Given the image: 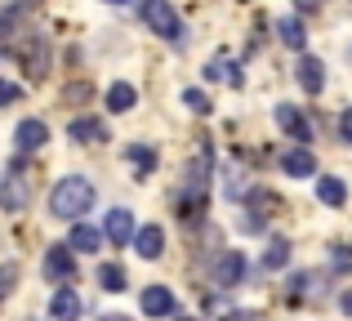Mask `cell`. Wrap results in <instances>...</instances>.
Instances as JSON below:
<instances>
[{
  "mask_svg": "<svg viewBox=\"0 0 352 321\" xmlns=\"http://www.w3.org/2000/svg\"><path fill=\"white\" fill-rule=\"evenodd\" d=\"M89 206H94V183L85 179V174H67V179H58L54 183V192H50V214L54 219H80V214H89Z\"/></svg>",
  "mask_w": 352,
  "mask_h": 321,
  "instance_id": "6da1fadb",
  "label": "cell"
},
{
  "mask_svg": "<svg viewBox=\"0 0 352 321\" xmlns=\"http://www.w3.org/2000/svg\"><path fill=\"white\" fill-rule=\"evenodd\" d=\"M143 23L152 27L161 41H183V18L170 0H143Z\"/></svg>",
  "mask_w": 352,
  "mask_h": 321,
  "instance_id": "7a4b0ae2",
  "label": "cell"
},
{
  "mask_svg": "<svg viewBox=\"0 0 352 321\" xmlns=\"http://www.w3.org/2000/svg\"><path fill=\"white\" fill-rule=\"evenodd\" d=\"M241 277H245V254H241V250H223L219 263H214V286L232 290V286H241Z\"/></svg>",
  "mask_w": 352,
  "mask_h": 321,
  "instance_id": "3957f363",
  "label": "cell"
},
{
  "mask_svg": "<svg viewBox=\"0 0 352 321\" xmlns=\"http://www.w3.org/2000/svg\"><path fill=\"white\" fill-rule=\"evenodd\" d=\"M27 201H32V188H27V179L18 170L9 174V179H0V206H5L9 214H23Z\"/></svg>",
  "mask_w": 352,
  "mask_h": 321,
  "instance_id": "277c9868",
  "label": "cell"
},
{
  "mask_svg": "<svg viewBox=\"0 0 352 321\" xmlns=\"http://www.w3.org/2000/svg\"><path fill=\"white\" fill-rule=\"evenodd\" d=\"M45 277L50 281H72L76 277V259H72L67 245H54V250L45 254Z\"/></svg>",
  "mask_w": 352,
  "mask_h": 321,
  "instance_id": "5b68a950",
  "label": "cell"
},
{
  "mask_svg": "<svg viewBox=\"0 0 352 321\" xmlns=\"http://www.w3.org/2000/svg\"><path fill=\"white\" fill-rule=\"evenodd\" d=\"M14 143H18V152H41L45 143H50V125L45 121H23L14 130Z\"/></svg>",
  "mask_w": 352,
  "mask_h": 321,
  "instance_id": "8992f818",
  "label": "cell"
},
{
  "mask_svg": "<svg viewBox=\"0 0 352 321\" xmlns=\"http://www.w3.org/2000/svg\"><path fill=\"white\" fill-rule=\"evenodd\" d=\"M276 125H281V130L290 134L294 143H308V139H312V130H308V121H303V112H299V107H290V103L276 107Z\"/></svg>",
  "mask_w": 352,
  "mask_h": 321,
  "instance_id": "52a82bcc",
  "label": "cell"
},
{
  "mask_svg": "<svg viewBox=\"0 0 352 321\" xmlns=\"http://www.w3.org/2000/svg\"><path fill=\"white\" fill-rule=\"evenodd\" d=\"M67 139L72 143H107V125L94 121V116H80V121L67 125Z\"/></svg>",
  "mask_w": 352,
  "mask_h": 321,
  "instance_id": "ba28073f",
  "label": "cell"
},
{
  "mask_svg": "<svg viewBox=\"0 0 352 321\" xmlns=\"http://www.w3.org/2000/svg\"><path fill=\"white\" fill-rule=\"evenodd\" d=\"M103 232H107V241H112V245L134 241V214H129V210H112L107 223H103Z\"/></svg>",
  "mask_w": 352,
  "mask_h": 321,
  "instance_id": "9c48e42d",
  "label": "cell"
},
{
  "mask_svg": "<svg viewBox=\"0 0 352 321\" xmlns=\"http://www.w3.org/2000/svg\"><path fill=\"white\" fill-rule=\"evenodd\" d=\"M134 250L143 254V259H161V250H165V232H161L156 223L138 228V232H134Z\"/></svg>",
  "mask_w": 352,
  "mask_h": 321,
  "instance_id": "30bf717a",
  "label": "cell"
},
{
  "mask_svg": "<svg viewBox=\"0 0 352 321\" xmlns=\"http://www.w3.org/2000/svg\"><path fill=\"white\" fill-rule=\"evenodd\" d=\"M138 304H143V313H147V317H170V313H174V295H170L165 286H147Z\"/></svg>",
  "mask_w": 352,
  "mask_h": 321,
  "instance_id": "8fae6325",
  "label": "cell"
},
{
  "mask_svg": "<svg viewBox=\"0 0 352 321\" xmlns=\"http://www.w3.org/2000/svg\"><path fill=\"white\" fill-rule=\"evenodd\" d=\"M299 85L308 89V94H321V85H326V67H321V58H312V54L299 58Z\"/></svg>",
  "mask_w": 352,
  "mask_h": 321,
  "instance_id": "7c38bea8",
  "label": "cell"
},
{
  "mask_svg": "<svg viewBox=\"0 0 352 321\" xmlns=\"http://www.w3.org/2000/svg\"><path fill=\"white\" fill-rule=\"evenodd\" d=\"M285 174H290V179H312V174H317V157H312L308 148H294V152H285Z\"/></svg>",
  "mask_w": 352,
  "mask_h": 321,
  "instance_id": "4fadbf2b",
  "label": "cell"
},
{
  "mask_svg": "<svg viewBox=\"0 0 352 321\" xmlns=\"http://www.w3.org/2000/svg\"><path fill=\"white\" fill-rule=\"evenodd\" d=\"M98 245H103V232H94V228H85V223H72V236H67V250H80V254H94Z\"/></svg>",
  "mask_w": 352,
  "mask_h": 321,
  "instance_id": "5bb4252c",
  "label": "cell"
},
{
  "mask_svg": "<svg viewBox=\"0 0 352 321\" xmlns=\"http://www.w3.org/2000/svg\"><path fill=\"white\" fill-rule=\"evenodd\" d=\"M50 317H54V321H76V317H80L76 290H58V295H54V304H50Z\"/></svg>",
  "mask_w": 352,
  "mask_h": 321,
  "instance_id": "9a60e30c",
  "label": "cell"
},
{
  "mask_svg": "<svg viewBox=\"0 0 352 321\" xmlns=\"http://www.w3.org/2000/svg\"><path fill=\"white\" fill-rule=\"evenodd\" d=\"M276 36H281L285 49H303V45H308V32H303L299 18H281V23H276Z\"/></svg>",
  "mask_w": 352,
  "mask_h": 321,
  "instance_id": "2e32d148",
  "label": "cell"
},
{
  "mask_svg": "<svg viewBox=\"0 0 352 321\" xmlns=\"http://www.w3.org/2000/svg\"><path fill=\"white\" fill-rule=\"evenodd\" d=\"M134 103H138V94H134V85H125V80L107 89V107H112V112H129Z\"/></svg>",
  "mask_w": 352,
  "mask_h": 321,
  "instance_id": "e0dca14e",
  "label": "cell"
},
{
  "mask_svg": "<svg viewBox=\"0 0 352 321\" xmlns=\"http://www.w3.org/2000/svg\"><path fill=\"white\" fill-rule=\"evenodd\" d=\"M317 197L326 201L330 210H339V206H344V201H348V188H344V183H339V179H321V183H317Z\"/></svg>",
  "mask_w": 352,
  "mask_h": 321,
  "instance_id": "ac0fdd59",
  "label": "cell"
},
{
  "mask_svg": "<svg viewBox=\"0 0 352 321\" xmlns=\"http://www.w3.org/2000/svg\"><path fill=\"white\" fill-rule=\"evenodd\" d=\"M206 76H210V80H228V85H236V89H241V71H236L228 58H210Z\"/></svg>",
  "mask_w": 352,
  "mask_h": 321,
  "instance_id": "d6986e66",
  "label": "cell"
},
{
  "mask_svg": "<svg viewBox=\"0 0 352 321\" xmlns=\"http://www.w3.org/2000/svg\"><path fill=\"white\" fill-rule=\"evenodd\" d=\"M98 286L112 290V295H120V290H125V272H120L116 263H103V268H98Z\"/></svg>",
  "mask_w": 352,
  "mask_h": 321,
  "instance_id": "ffe728a7",
  "label": "cell"
},
{
  "mask_svg": "<svg viewBox=\"0 0 352 321\" xmlns=\"http://www.w3.org/2000/svg\"><path fill=\"white\" fill-rule=\"evenodd\" d=\"M285 263H290V245L272 241V245H267V254H263V268H285Z\"/></svg>",
  "mask_w": 352,
  "mask_h": 321,
  "instance_id": "44dd1931",
  "label": "cell"
},
{
  "mask_svg": "<svg viewBox=\"0 0 352 321\" xmlns=\"http://www.w3.org/2000/svg\"><path fill=\"white\" fill-rule=\"evenodd\" d=\"M183 103H188L197 116H210V112H214V103H210V98L201 94V89H183Z\"/></svg>",
  "mask_w": 352,
  "mask_h": 321,
  "instance_id": "7402d4cb",
  "label": "cell"
},
{
  "mask_svg": "<svg viewBox=\"0 0 352 321\" xmlns=\"http://www.w3.org/2000/svg\"><path fill=\"white\" fill-rule=\"evenodd\" d=\"M129 161H134L138 170H152V165H156V152L152 148H129Z\"/></svg>",
  "mask_w": 352,
  "mask_h": 321,
  "instance_id": "603a6c76",
  "label": "cell"
},
{
  "mask_svg": "<svg viewBox=\"0 0 352 321\" xmlns=\"http://www.w3.org/2000/svg\"><path fill=\"white\" fill-rule=\"evenodd\" d=\"M14 281H18V268H14V263H0V299L14 290Z\"/></svg>",
  "mask_w": 352,
  "mask_h": 321,
  "instance_id": "cb8c5ba5",
  "label": "cell"
},
{
  "mask_svg": "<svg viewBox=\"0 0 352 321\" xmlns=\"http://www.w3.org/2000/svg\"><path fill=\"white\" fill-rule=\"evenodd\" d=\"M14 98H18V85H9V80H0V107H5V103H14Z\"/></svg>",
  "mask_w": 352,
  "mask_h": 321,
  "instance_id": "d4e9b609",
  "label": "cell"
},
{
  "mask_svg": "<svg viewBox=\"0 0 352 321\" xmlns=\"http://www.w3.org/2000/svg\"><path fill=\"white\" fill-rule=\"evenodd\" d=\"M339 134H344V143H352V107L339 116Z\"/></svg>",
  "mask_w": 352,
  "mask_h": 321,
  "instance_id": "484cf974",
  "label": "cell"
},
{
  "mask_svg": "<svg viewBox=\"0 0 352 321\" xmlns=\"http://www.w3.org/2000/svg\"><path fill=\"white\" fill-rule=\"evenodd\" d=\"M228 321H263L258 313H228Z\"/></svg>",
  "mask_w": 352,
  "mask_h": 321,
  "instance_id": "4316f807",
  "label": "cell"
},
{
  "mask_svg": "<svg viewBox=\"0 0 352 321\" xmlns=\"http://www.w3.org/2000/svg\"><path fill=\"white\" fill-rule=\"evenodd\" d=\"M294 5H299L303 14H312V9H321V0H294Z\"/></svg>",
  "mask_w": 352,
  "mask_h": 321,
  "instance_id": "83f0119b",
  "label": "cell"
},
{
  "mask_svg": "<svg viewBox=\"0 0 352 321\" xmlns=\"http://www.w3.org/2000/svg\"><path fill=\"white\" fill-rule=\"evenodd\" d=\"M339 308H344V313H352V290H348L344 299H339Z\"/></svg>",
  "mask_w": 352,
  "mask_h": 321,
  "instance_id": "f1b7e54d",
  "label": "cell"
},
{
  "mask_svg": "<svg viewBox=\"0 0 352 321\" xmlns=\"http://www.w3.org/2000/svg\"><path fill=\"white\" fill-rule=\"evenodd\" d=\"M103 321H129V317H120V313H112V317H103Z\"/></svg>",
  "mask_w": 352,
  "mask_h": 321,
  "instance_id": "f546056e",
  "label": "cell"
},
{
  "mask_svg": "<svg viewBox=\"0 0 352 321\" xmlns=\"http://www.w3.org/2000/svg\"><path fill=\"white\" fill-rule=\"evenodd\" d=\"M107 5H129V0H107Z\"/></svg>",
  "mask_w": 352,
  "mask_h": 321,
  "instance_id": "4dcf8cb0",
  "label": "cell"
},
{
  "mask_svg": "<svg viewBox=\"0 0 352 321\" xmlns=\"http://www.w3.org/2000/svg\"><path fill=\"white\" fill-rule=\"evenodd\" d=\"M179 321H192V317H179Z\"/></svg>",
  "mask_w": 352,
  "mask_h": 321,
  "instance_id": "1f68e13d",
  "label": "cell"
}]
</instances>
